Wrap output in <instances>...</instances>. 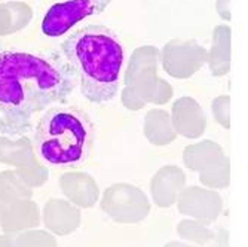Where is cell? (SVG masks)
I'll list each match as a JSON object with an SVG mask.
<instances>
[{"label":"cell","mask_w":248,"mask_h":247,"mask_svg":"<svg viewBox=\"0 0 248 247\" xmlns=\"http://www.w3.org/2000/svg\"><path fill=\"white\" fill-rule=\"evenodd\" d=\"M75 76L62 52L39 55L0 47V132L26 134L37 114L72 96Z\"/></svg>","instance_id":"6da1fadb"},{"label":"cell","mask_w":248,"mask_h":247,"mask_svg":"<svg viewBox=\"0 0 248 247\" xmlns=\"http://www.w3.org/2000/svg\"><path fill=\"white\" fill-rule=\"evenodd\" d=\"M61 52L78 75L88 101L101 104L116 97L124 49L113 32L100 24L85 26L62 42Z\"/></svg>","instance_id":"7a4b0ae2"},{"label":"cell","mask_w":248,"mask_h":247,"mask_svg":"<svg viewBox=\"0 0 248 247\" xmlns=\"http://www.w3.org/2000/svg\"><path fill=\"white\" fill-rule=\"evenodd\" d=\"M91 127L80 110L51 109L37 122L36 149L52 165H73L83 161L91 142Z\"/></svg>","instance_id":"3957f363"},{"label":"cell","mask_w":248,"mask_h":247,"mask_svg":"<svg viewBox=\"0 0 248 247\" xmlns=\"http://www.w3.org/2000/svg\"><path fill=\"white\" fill-rule=\"evenodd\" d=\"M159 58V51L155 47H141L135 49L129 67L126 70V88L124 91V104L132 106L137 101L139 96H143L149 101L167 103L171 96V86L156 78V66Z\"/></svg>","instance_id":"277c9868"},{"label":"cell","mask_w":248,"mask_h":247,"mask_svg":"<svg viewBox=\"0 0 248 247\" xmlns=\"http://www.w3.org/2000/svg\"><path fill=\"white\" fill-rule=\"evenodd\" d=\"M111 0H67L52 5L42 21V33L60 37L73 29L79 21L106 11Z\"/></svg>","instance_id":"5b68a950"},{"label":"cell","mask_w":248,"mask_h":247,"mask_svg":"<svg viewBox=\"0 0 248 247\" xmlns=\"http://www.w3.org/2000/svg\"><path fill=\"white\" fill-rule=\"evenodd\" d=\"M101 209L111 219L121 223L141 222L150 212L144 192L125 183H118L106 189L101 201Z\"/></svg>","instance_id":"8992f818"},{"label":"cell","mask_w":248,"mask_h":247,"mask_svg":"<svg viewBox=\"0 0 248 247\" xmlns=\"http://www.w3.org/2000/svg\"><path fill=\"white\" fill-rule=\"evenodd\" d=\"M207 61V51L193 40H171L162 51V64L167 73L185 79L196 73Z\"/></svg>","instance_id":"52a82bcc"},{"label":"cell","mask_w":248,"mask_h":247,"mask_svg":"<svg viewBox=\"0 0 248 247\" xmlns=\"http://www.w3.org/2000/svg\"><path fill=\"white\" fill-rule=\"evenodd\" d=\"M221 198L217 192L201 189V188H187L178 195V210L186 216H192L201 222H213L221 213Z\"/></svg>","instance_id":"ba28073f"},{"label":"cell","mask_w":248,"mask_h":247,"mask_svg":"<svg viewBox=\"0 0 248 247\" xmlns=\"http://www.w3.org/2000/svg\"><path fill=\"white\" fill-rule=\"evenodd\" d=\"M186 182L183 171L178 167H164L152 181V195L159 207H171L178 198Z\"/></svg>","instance_id":"9c48e42d"},{"label":"cell","mask_w":248,"mask_h":247,"mask_svg":"<svg viewBox=\"0 0 248 247\" xmlns=\"http://www.w3.org/2000/svg\"><path fill=\"white\" fill-rule=\"evenodd\" d=\"M61 188L64 194L80 207H93L98 198V186L95 181L83 173L62 174Z\"/></svg>","instance_id":"30bf717a"},{"label":"cell","mask_w":248,"mask_h":247,"mask_svg":"<svg viewBox=\"0 0 248 247\" xmlns=\"http://www.w3.org/2000/svg\"><path fill=\"white\" fill-rule=\"evenodd\" d=\"M45 219L49 230L60 235L72 234L80 225V213L76 207L61 199H52L45 210Z\"/></svg>","instance_id":"8fae6325"},{"label":"cell","mask_w":248,"mask_h":247,"mask_svg":"<svg viewBox=\"0 0 248 247\" xmlns=\"http://www.w3.org/2000/svg\"><path fill=\"white\" fill-rule=\"evenodd\" d=\"M231 67V29L217 26L214 30V43L210 52V69L214 76H221Z\"/></svg>","instance_id":"7c38bea8"},{"label":"cell","mask_w":248,"mask_h":247,"mask_svg":"<svg viewBox=\"0 0 248 247\" xmlns=\"http://www.w3.org/2000/svg\"><path fill=\"white\" fill-rule=\"evenodd\" d=\"M221 156L223 153L216 143L204 142L201 145L189 146V149L185 150V163L189 168L195 171H202L221 160Z\"/></svg>","instance_id":"4fadbf2b"},{"label":"cell","mask_w":248,"mask_h":247,"mask_svg":"<svg viewBox=\"0 0 248 247\" xmlns=\"http://www.w3.org/2000/svg\"><path fill=\"white\" fill-rule=\"evenodd\" d=\"M201 182L210 188H226L229 185V163L226 158L218 160L208 168L202 170Z\"/></svg>","instance_id":"5bb4252c"},{"label":"cell","mask_w":248,"mask_h":247,"mask_svg":"<svg viewBox=\"0 0 248 247\" xmlns=\"http://www.w3.org/2000/svg\"><path fill=\"white\" fill-rule=\"evenodd\" d=\"M178 234H180V237L199 243V244H205L211 238V232L205 227H202L201 223L193 222V220H185L180 223Z\"/></svg>","instance_id":"9a60e30c"},{"label":"cell","mask_w":248,"mask_h":247,"mask_svg":"<svg viewBox=\"0 0 248 247\" xmlns=\"http://www.w3.org/2000/svg\"><path fill=\"white\" fill-rule=\"evenodd\" d=\"M27 240L31 243L30 247H57L55 240L51 235L43 232H36L33 235H29Z\"/></svg>","instance_id":"2e32d148"},{"label":"cell","mask_w":248,"mask_h":247,"mask_svg":"<svg viewBox=\"0 0 248 247\" xmlns=\"http://www.w3.org/2000/svg\"><path fill=\"white\" fill-rule=\"evenodd\" d=\"M231 0H217V12L223 19H231Z\"/></svg>","instance_id":"e0dca14e"},{"label":"cell","mask_w":248,"mask_h":247,"mask_svg":"<svg viewBox=\"0 0 248 247\" xmlns=\"http://www.w3.org/2000/svg\"><path fill=\"white\" fill-rule=\"evenodd\" d=\"M165 247H192V246H187V244H183V243H168Z\"/></svg>","instance_id":"ac0fdd59"}]
</instances>
